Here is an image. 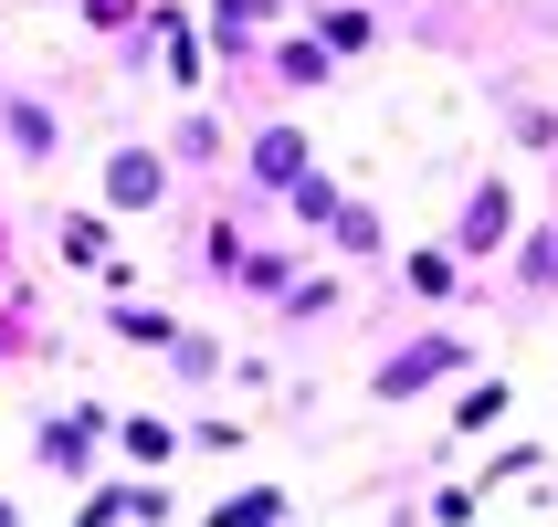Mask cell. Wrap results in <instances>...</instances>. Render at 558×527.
I'll return each instance as SVG.
<instances>
[{"instance_id": "obj_5", "label": "cell", "mask_w": 558, "mask_h": 527, "mask_svg": "<svg viewBox=\"0 0 558 527\" xmlns=\"http://www.w3.org/2000/svg\"><path fill=\"white\" fill-rule=\"evenodd\" d=\"M169 148H106V212H169Z\"/></svg>"}, {"instance_id": "obj_24", "label": "cell", "mask_w": 558, "mask_h": 527, "mask_svg": "<svg viewBox=\"0 0 558 527\" xmlns=\"http://www.w3.org/2000/svg\"><path fill=\"white\" fill-rule=\"evenodd\" d=\"M180 517V496H169V486H148V475H137V486H126V527H169Z\"/></svg>"}, {"instance_id": "obj_13", "label": "cell", "mask_w": 558, "mask_h": 527, "mask_svg": "<svg viewBox=\"0 0 558 527\" xmlns=\"http://www.w3.org/2000/svg\"><path fill=\"white\" fill-rule=\"evenodd\" d=\"M284 486H243V496H221V506H201V527H284Z\"/></svg>"}, {"instance_id": "obj_28", "label": "cell", "mask_w": 558, "mask_h": 527, "mask_svg": "<svg viewBox=\"0 0 558 527\" xmlns=\"http://www.w3.org/2000/svg\"><path fill=\"white\" fill-rule=\"evenodd\" d=\"M11 285H22V275H11V232H0V296H11Z\"/></svg>"}, {"instance_id": "obj_22", "label": "cell", "mask_w": 558, "mask_h": 527, "mask_svg": "<svg viewBox=\"0 0 558 527\" xmlns=\"http://www.w3.org/2000/svg\"><path fill=\"white\" fill-rule=\"evenodd\" d=\"M169 370L180 380H221V338L211 327H180V338H169Z\"/></svg>"}, {"instance_id": "obj_9", "label": "cell", "mask_w": 558, "mask_h": 527, "mask_svg": "<svg viewBox=\"0 0 558 527\" xmlns=\"http://www.w3.org/2000/svg\"><path fill=\"white\" fill-rule=\"evenodd\" d=\"M158 148H169V169H221V148H232V127H221L211 106H190V117L169 127Z\"/></svg>"}, {"instance_id": "obj_23", "label": "cell", "mask_w": 558, "mask_h": 527, "mask_svg": "<svg viewBox=\"0 0 558 527\" xmlns=\"http://www.w3.org/2000/svg\"><path fill=\"white\" fill-rule=\"evenodd\" d=\"M506 137H517V148H558V117L527 106V95H506Z\"/></svg>"}, {"instance_id": "obj_21", "label": "cell", "mask_w": 558, "mask_h": 527, "mask_svg": "<svg viewBox=\"0 0 558 527\" xmlns=\"http://www.w3.org/2000/svg\"><path fill=\"white\" fill-rule=\"evenodd\" d=\"M275 307H284V327H316V316H338V275H295Z\"/></svg>"}, {"instance_id": "obj_7", "label": "cell", "mask_w": 558, "mask_h": 527, "mask_svg": "<svg viewBox=\"0 0 558 527\" xmlns=\"http://www.w3.org/2000/svg\"><path fill=\"white\" fill-rule=\"evenodd\" d=\"M0 137H11V158H22V169L63 158V117L43 106V95H0Z\"/></svg>"}, {"instance_id": "obj_4", "label": "cell", "mask_w": 558, "mask_h": 527, "mask_svg": "<svg viewBox=\"0 0 558 527\" xmlns=\"http://www.w3.org/2000/svg\"><path fill=\"white\" fill-rule=\"evenodd\" d=\"M201 22H211V53L232 63V74H253V63H264V32L284 22V0H201Z\"/></svg>"}, {"instance_id": "obj_18", "label": "cell", "mask_w": 558, "mask_h": 527, "mask_svg": "<svg viewBox=\"0 0 558 527\" xmlns=\"http://www.w3.org/2000/svg\"><path fill=\"white\" fill-rule=\"evenodd\" d=\"M53 253H63V264H95V275H106V212H63V221H53Z\"/></svg>"}, {"instance_id": "obj_15", "label": "cell", "mask_w": 558, "mask_h": 527, "mask_svg": "<svg viewBox=\"0 0 558 527\" xmlns=\"http://www.w3.org/2000/svg\"><path fill=\"white\" fill-rule=\"evenodd\" d=\"M517 296H558V221L517 232Z\"/></svg>"}, {"instance_id": "obj_29", "label": "cell", "mask_w": 558, "mask_h": 527, "mask_svg": "<svg viewBox=\"0 0 558 527\" xmlns=\"http://www.w3.org/2000/svg\"><path fill=\"white\" fill-rule=\"evenodd\" d=\"M0 527H22V506H11V496H0Z\"/></svg>"}, {"instance_id": "obj_6", "label": "cell", "mask_w": 558, "mask_h": 527, "mask_svg": "<svg viewBox=\"0 0 558 527\" xmlns=\"http://www.w3.org/2000/svg\"><path fill=\"white\" fill-rule=\"evenodd\" d=\"M243 169H253V190H275V201H284V190H295V180H306V169H316V148H306V127H253V158H243Z\"/></svg>"}, {"instance_id": "obj_14", "label": "cell", "mask_w": 558, "mask_h": 527, "mask_svg": "<svg viewBox=\"0 0 558 527\" xmlns=\"http://www.w3.org/2000/svg\"><path fill=\"white\" fill-rule=\"evenodd\" d=\"M232 285H243V296H264V307H275L284 285H295V253H284V243H243V264H232Z\"/></svg>"}, {"instance_id": "obj_11", "label": "cell", "mask_w": 558, "mask_h": 527, "mask_svg": "<svg viewBox=\"0 0 558 527\" xmlns=\"http://www.w3.org/2000/svg\"><path fill=\"white\" fill-rule=\"evenodd\" d=\"M106 338H117V348H158V359H169L180 316H169V307H137V296H117V307H106Z\"/></svg>"}, {"instance_id": "obj_1", "label": "cell", "mask_w": 558, "mask_h": 527, "mask_svg": "<svg viewBox=\"0 0 558 527\" xmlns=\"http://www.w3.org/2000/svg\"><path fill=\"white\" fill-rule=\"evenodd\" d=\"M453 370H474V338H464V327H411V338L369 370V402H422V391L453 380Z\"/></svg>"}, {"instance_id": "obj_25", "label": "cell", "mask_w": 558, "mask_h": 527, "mask_svg": "<svg viewBox=\"0 0 558 527\" xmlns=\"http://www.w3.org/2000/svg\"><path fill=\"white\" fill-rule=\"evenodd\" d=\"M95 32H148V0H74Z\"/></svg>"}, {"instance_id": "obj_3", "label": "cell", "mask_w": 558, "mask_h": 527, "mask_svg": "<svg viewBox=\"0 0 558 527\" xmlns=\"http://www.w3.org/2000/svg\"><path fill=\"white\" fill-rule=\"evenodd\" d=\"M453 264H506V253H517V190L506 180H474L464 190V221H453Z\"/></svg>"}, {"instance_id": "obj_8", "label": "cell", "mask_w": 558, "mask_h": 527, "mask_svg": "<svg viewBox=\"0 0 558 527\" xmlns=\"http://www.w3.org/2000/svg\"><path fill=\"white\" fill-rule=\"evenodd\" d=\"M306 43L327 63H348V53H369V43H379V22L359 11V0H316V11H306Z\"/></svg>"}, {"instance_id": "obj_20", "label": "cell", "mask_w": 558, "mask_h": 527, "mask_svg": "<svg viewBox=\"0 0 558 527\" xmlns=\"http://www.w3.org/2000/svg\"><path fill=\"white\" fill-rule=\"evenodd\" d=\"M338 201H348V190H338V180H327V169H306V180L284 190V212L306 221V232H327V221H338Z\"/></svg>"}, {"instance_id": "obj_27", "label": "cell", "mask_w": 558, "mask_h": 527, "mask_svg": "<svg viewBox=\"0 0 558 527\" xmlns=\"http://www.w3.org/2000/svg\"><path fill=\"white\" fill-rule=\"evenodd\" d=\"M474 506H485L474 486H442V496H433V527H474Z\"/></svg>"}, {"instance_id": "obj_12", "label": "cell", "mask_w": 558, "mask_h": 527, "mask_svg": "<svg viewBox=\"0 0 558 527\" xmlns=\"http://www.w3.org/2000/svg\"><path fill=\"white\" fill-rule=\"evenodd\" d=\"M316 243L348 253V264H379V253H390V243H379V212H369V201H338V221H327Z\"/></svg>"}, {"instance_id": "obj_17", "label": "cell", "mask_w": 558, "mask_h": 527, "mask_svg": "<svg viewBox=\"0 0 558 527\" xmlns=\"http://www.w3.org/2000/svg\"><path fill=\"white\" fill-rule=\"evenodd\" d=\"M117 443L137 454V465H169V454H180V422H158V411H117Z\"/></svg>"}, {"instance_id": "obj_19", "label": "cell", "mask_w": 558, "mask_h": 527, "mask_svg": "<svg viewBox=\"0 0 558 527\" xmlns=\"http://www.w3.org/2000/svg\"><path fill=\"white\" fill-rule=\"evenodd\" d=\"M401 285L442 307V296H464V264H453V253H401Z\"/></svg>"}, {"instance_id": "obj_26", "label": "cell", "mask_w": 558, "mask_h": 527, "mask_svg": "<svg viewBox=\"0 0 558 527\" xmlns=\"http://www.w3.org/2000/svg\"><path fill=\"white\" fill-rule=\"evenodd\" d=\"M74 527H126V486H95V496L74 506Z\"/></svg>"}, {"instance_id": "obj_10", "label": "cell", "mask_w": 558, "mask_h": 527, "mask_svg": "<svg viewBox=\"0 0 558 527\" xmlns=\"http://www.w3.org/2000/svg\"><path fill=\"white\" fill-rule=\"evenodd\" d=\"M253 74H275L284 95H306V85H327V74H338V63L316 53L306 32H284V43H264V63H253Z\"/></svg>"}, {"instance_id": "obj_2", "label": "cell", "mask_w": 558, "mask_h": 527, "mask_svg": "<svg viewBox=\"0 0 558 527\" xmlns=\"http://www.w3.org/2000/svg\"><path fill=\"white\" fill-rule=\"evenodd\" d=\"M106 443H117V411H106V402H74V411H43V422H32V465L74 486V475H95Z\"/></svg>"}, {"instance_id": "obj_16", "label": "cell", "mask_w": 558, "mask_h": 527, "mask_svg": "<svg viewBox=\"0 0 558 527\" xmlns=\"http://www.w3.org/2000/svg\"><path fill=\"white\" fill-rule=\"evenodd\" d=\"M506 411H517V391H506V380H474L464 402H453V443H474V433H496Z\"/></svg>"}]
</instances>
